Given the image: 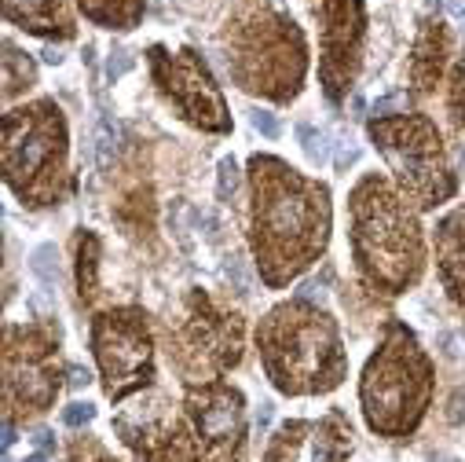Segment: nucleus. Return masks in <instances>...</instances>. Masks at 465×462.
Returning a JSON list of instances; mask_svg holds the SVG:
<instances>
[{
	"mask_svg": "<svg viewBox=\"0 0 465 462\" xmlns=\"http://www.w3.org/2000/svg\"><path fill=\"white\" fill-rule=\"evenodd\" d=\"M290 172L279 165V177L256 180V246L279 257L315 250L326 238V191L300 184Z\"/></svg>",
	"mask_w": 465,
	"mask_h": 462,
	"instance_id": "1",
	"label": "nucleus"
},
{
	"mask_svg": "<svg viewBox=\"0 0 465 462\" xmlns=\"http://www.w3.org/2000/svg\"><path fill=\"white\" fill-rule=\"evenodd\" d=\"M414 220L396 198L374 180L356 195V250L363 268L389 286H403L418 268V235Z\"/></svg>",
	"mask_w": 465,
	"mask_h": 462,
	"instance_id": "2",
	"label": "nucleus"
},
{
	"mask_svg": "<svg viewBox=\"0 0 465 462\" xmlns=\"http://www.w3.org/2000/svg\"><path fill=\"white\" fill-rule=\"evenodd\" d=\"M293 323H286V312L279 308L271 315L268 327V348L264 360L275 381L282 389H315V386H330L326 363L338 360V338H333V327L326 323V315L315 312H300L293 308Z\"/></svg>",
	"mask_w": 465,
	"mask_h": 462,
	"instance_id": "3",
	"label": "nucleus"
},
{
	"mask_svg": "<svg viewBox=\"0 0 465 462\" xmlns=\"http://www.w3.org/2000/svg\"><path fill=\"white\" fill-rule=\"evenodd\" d=\"M422 393H425V367L410 341L377 356L363 381L366 415L381 429H399L403 422H410Z\"/></svg>",
	"mask_w": 465,
	"mask_h": 462,
	"instance_id": "4",
	"label": "nucleus"
},
{
	"mask_svg": "<svg viewBox=\"0 0 465 462\" xmlns=\"http://www.w3.org/2000/svg\"><path fill=\"white\" fill-rule=\"evenodd\" d=\"M381 151L399 172V180L407 184V191L422 198V205L440 202L451 184L443 180V162H440V147L425 125H396V129H381Z\"/></svg>",
	"mask_w": 465,
	"mask_h": 462,
	"instance_id": "5",
	"label": "nucleus"
},
{
	"mask_svg": "<svg viewBox=\"0 0 465 462\" xmlns=\"http://www.w3.org/2000/svg\"><path fill=\"white\" fill-rule=\"evenodd\" d=\"M95 356L103 363L110 393H121L128 381L139 378V371L147 374L151 341H147V327L139 323V315L132 312L103 315L99 327H95Z\"/></svg>",
	"mask_w": 465,
	"mask_h": 462,
	"instance_id": "6",
	"label": "nucleus"
},
{
	"mask_svg": "<svg viewBox=\"0 0 465 462\" xmlns=\"http://www.w3.org/2000/svg\"><path fill=\"white\" fill-rule=\"evenodd\" d=\"M4 158H8V172L15 184H22V177H37V169H44L48 158L62 154V125H59V110L44 107V118H26V110L8 118L4 129Z\"/></svg>",
	"mask_w": 465,
	"mask_h": 462,
	"instance_id": "7",
	"label": "nucleus"
},
{
	"mask_svg": "<svg viewBox=\"0 0 465 462\" xmlns=\"http://www.w3.org/2000/svg\"><path fill=\"white\" fill-rule=\"evenodd\" d=\"M169 95L202 129H228V114H223L220 95L209 81V74H205V67H198L195 59H180L169 67Z\"/></svg>",
	"mask_w": 465,
	"mask_h": 462,
	"instance_id": "8",
	"label": "nucleus"
},
{
	"mask_svg": "<svg viewBox=\"0 0 465 462\" xmlns=\"http://www.w3.org/2000/svg\"><path fill=\"white\" fill-rule=\"evenodd\" d=\"M341 437L326 422H308L286 429V440L271 455V462H341Z\"/></svg>",
	"mask_w": 465,
	"mask_h": 462,
	"instance_id": "9",
	"label": "nucleus"
},
{
	"mask_svg": "<svg viewBox=\"0 0 465 462\" xmlns=\"http://www.w3.org/2000/svg\"><path fill=\"white\" fill-rule=\"evenodd\" d=\"M198 429L209 444H235L238 433H242V400L238 393L228 389H213L198 400Z\"/></svg>",
	"mask_w": 465,
	"mask_h": 462,
	"instance_id": "10",
	"label": "nucleus"
},
{
	"mask_svg": "<svg viewBox=\"0 0 465 462\" xmlns=\"http://www.w3.org/2000/svg\"><path fill=\"white\" fill-rule=\"evenodd\" d=\"M443 272L454 283V294L465 297V213L443 224Z\"/></svg>",
	"mask_w": 465,
	"mask_h": 462,
	"instance_id": "11",
	"label": "nucleus"
},
{
	"mask_svg": "<svg viewBox=\"0 0 465 462\" xmlns=\"http://www.w3.org/2000/svg\"><path fill=\"white\" fill-rule=\"evenodd\" d=\"M8 378H11V386L15 389H22L26 400H34V404H48L52 400V381H48V371L37 367V363H15L8 360Z\"/></svg>",
	"mask_w": 465,
	"mask_h": 462,
	"instance_id": "12",
	"label": "nucleus"
},
{
	"mask_svg": "<svg viewBox=\"0 0 465 462\" xmlns=\"http://www.w3.org/2000/svg\"><path fill=\"white\" fill-rule=\"evenodd\" d=\"M52 11L55 8V0H8V19L15 22H29V29H37V34H48V29H55L52 26Z\"/></svg>",
	"mask_w": 465,
	"mask_h": 462,
	"instance_id": "13",
	"label": "nucleus"
},
{
	"mask_svg": "<svg viewBox=\"0 0 465 462\" xmlns=\"http://www.w3.org/2000/svg\"><path fill=\"white\" fill-rule=\"evenodd\" d=\"M118 147H121V129L114 118H99V125H95V162H99V169H110L118 158Z\"/></svg>",
	"mask_w": 465,
	"mask_h": 462,
	"instance_id": "14",
	"label": "nucleus"
},
{
	"mask_svg": "<svg viewBox=\"0 0 465 462\" xmlns=\"http://www.w3.org/2000/svg\"><path fill=\"white\" fill-rule=\"evenodd\" d=\"M29 272H34L44 286L59 283V253H55L52 243H44V246H37L34 253H29Z\"/></svg>",
	"mask_w": 465,
	"mask_h": 462,
	"instance_id": "15",
	"label": "nucleus"
},
{
	"mask_svg": "<svg viewBox=\"0 0 465 462\" xmlns=\"http://www.w3.org/2000/svg\"><path fill=\"white\" fill-rule=\"evenodd\" d=\"M297 136H300V147H304V154H308L315 165H323L326 158H330V136H326V133L312 129V125H300V129H297Z\"/></svg>",
	"mask_w": 465,
	"mask_h": 462,
	"instance_id": "16",
	"label": "nucleus"
},
{
	"mask_svg": "<svg viewBox=\"0 0 465 462\" xmlns=\"http://www.w3.org/2000/svg\"><path fill=\"white\" fill-rule=\"evenodd\" d=\"M216 191H220L223 202H228L235 191H238V165L231 162V158H223V162L216 165Z\"/></svg>",
	"mask_w": 465,
	"mask_h": 462,
	"instance_id": "17",
	"label": "nucleus"
},
{
	"mask_svg": "<svg viewBox=\"0 0 465 462\" xmlns=\"http://www.w3.org/2000/svg\"><path fill=\"white\" fill-rule=\"evenodd\" d=\"M249 121H253V129L261 136H268V140H275L282 133V125H279V118L271 114V110H249Z\"/></svg>",
	"mask_w": 465,
	"mask_h": 462,
	"instance_id": "18",
	"label": "nucleus"
},
{
	"mask_svg": "<svg viewBox=\"0 0 465 462\" xmlns=\"http://www.w3.org/2000/svg\"><path fill=\"white\" fill-rule=\"evenodd\" d=\"M95 419V407L92 404H70L67 411H62V422H67L70 429H81V426H88Z\"/></svg>",
	"mask_w": 465,
	"mask_h": 462,
	"instance_id": "19",
	"label": "nucleus"
},
{
	"mask_svg": "<svg viewBox=\"0 0 465 462\" xmlns=\"http://www.w3.org/2000/svg\"><path fill=\"white\" fill-rule=\"evenodd\" d=\"M223 276H228L235 286H238V294H249V272H246V264H242V257H231L228 261V268H223Z\"/></svg>",
	"mask_w": 465,
	"mask_h": 462,
	"instance_id": "20",
	"label": "nucleus"
},
{
	"mask_svg": "<svg viewBox=\"0 0 465 462\" xmlns=\"http://www.w3.org/2000/svg\"><path fill=\"white\" fill-rule=\"evenodd\" d=\"M128 67H132V55H128V52H114L110 62H106V77H110V81H118Z\"/></svg>",
	"mask_w": 465,
	"mask_h": 462,
	"instance_id": "21",
	"label": "nucleus"
},
{
	"mask_svg": "<svg viewBox=\"0 0 465 462\" xmlns=\"http://www.w3.org/2000/svg\"><path fill=\"white\" fill-rule=\"evenodd\" d=\"M407 107V95L403 92H392V95H381V100L374 103V114H392V110Z\"/></svg>",
	"mask_w": 465,
	"mask_h": 462,
	"instance_id": "22",
	"label": "nucleus"
},
{
	"mask_svg": "<svg viewBox=\"0 0 465 462\" xmlns=\"http://www.w3.org/2000/svg\"><path fill=\"white\" fill-rule=\"evenodd\" d=\"M447 422H451V426H461V422H465V393H461V389L451 396V411H447Z\"/></svg>",
	"mask_w": 465,
	"mask_h": 462,
	"instance_id": "23",
	"label": "nucleus"
},
{
	"mask_svg": "<svg viewBox=\"0 0 465 462\" xmlns=\"http://www.w3.org/2000/svg\"><path fill=\"white\" fill-rule=\"evenodd\" d=\"M440 8H443V11L465 29V0H440Z\"/></svg>",
	"mask_w": 465,
	"mask_h": 462,
	"instance_id": "24",
	"label": "nucleus"
},
{
	"mask_svg": "<svg viewBox=\"0 0 465 462\" xmlns=\"http://www.w3.org/2000/svg\"><path fill=\"white\" fill-rule=\"evenodd\" d=\"M300 294H304V297H319V294H323V283H319V279H308V283L300 286Z\"/></svg>",
	"mask_w": 465,
	"mask_h": 462,
	"instance_id": "25",
	"label": "nucleus"
},
{
	"mask_svg": "<svg viewBox=\"0 0 465 462\" xmlns=\"http://www.w3.org/2000/svg\"><path fill=\"white\" fill-rule=\"evenodd\" d=\"M70 386H74V389H81V386H88V371H81V367H74V371H70Z\"/></svg>",
	"mask_w": 465,
	"mask_h": 462,
	"instance_id": "26",
	"label": "nucleus"
},
{
	"mask_svg": "<svg viewBox=\"0 0 465 462\" xmlns=\"http://www.w3.org/2000/svg\"><path fill=\"white\" fill-rule=\"evenodd\" d=\"M356 158H359V151H356V147H345V151L338 154V165L345 169V165H352V162H356Z\"/></svg>",
	"mask_w": 465,
	"mask_h": 462,
	"instance_id": "27",
	"label": "nucleus"
},
{
	"mask_svg": "<svg viewBox=\"0 0 465 462\" xmlns=\"http://www.w3.org/2000/svg\"><path fill=\"white\" fill-rule=\"evenodd\" d=\"M268 422H271V404H264V407H261V415H256V429L264 433V429H268Z\"/></svg>",
	"mask_w": 465,
	"mask_h": 462,
	"instance_id": "28",
	"label": "nucleus"
},
{
	"mask_svg": "<svg viewBox=\"0 0 465 462\" xmlns=\"http://www.w3.org/2000/svg\"><path fill=\"white\" fill-rule=\"evenodd\" d=\"M26 462H48V458H44V455H41V451H37V455H29V458H26Z\"/></svg>",
	"mask_w": 465,
	"mask_h": 462,
	"instance_id": "29",
	"label": "nucleus"
},
{
	"mask_svg": "<svg viewBox=\"0 0 465 462\" xmlns=\"http://www.w3.org/2000/svg\"><path fill=\"white\" fill-rule=\"evenodd\" d=\"M432 462H454V458H432Z\"/></svg>",
	"mask_w": 465,
	"mask_h": 462,
	"instance_id": "30",
	"label": "nucleus"
}]
</instances>
